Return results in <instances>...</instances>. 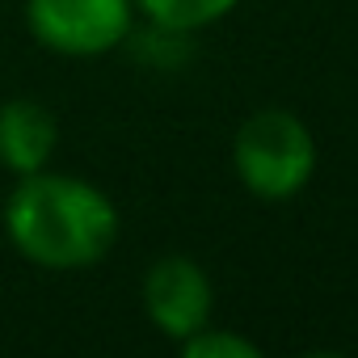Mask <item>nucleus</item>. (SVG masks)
<instances>
[{"instance_id":"39448f33","label":"nucleus","mask_w":358,"mask_h":358,"mask_svg":"<svg viewBox=\"0 0 358 358\" xmlns=\"http://www.w3.org/2000/svg\"><path fill=\"white\" fill-rule=\"evenodd\" d=\"M55 139H59V127L47 106L30 97H13L0 106V164L9 173L26 177V173L47 169Z\"/></svg>"},{"instance_id":"423d86ee","label":"nucleus","mask_w":358,"mask_h":358,"mask_svg":"<svg viewBox=\"0 0 358 358\" xmlns=\"http://www.w3.org/2000/svg\"><path fill=\"white\" fill-rule=\"evenodd\" d=\"M135 5H139V13H143L148 22H156V26L194 34V30H203V26L220 22V17H228L241 0H135Z\"/></svg>"},{"instance_id":"20e7f679","label":"nucleus","mask_w":358,"mask_h":358,"mask_svg":"<svg viewBox=\"0 0 358 358\" xmlns=\"http://www.w3.org/2000/svg\"><path fill=\"white\" fill-rule=\"evenodd\" d=\"M211 303H215V295H211L207 270L182 253L160 257L143 274V308H148L152 324L173 341H186L190 333L211 324Z\"/></svg>"},{"instance_id":"f257e3e1","label":"nucleus","mask_w":358,"mask_h":358,"mask_svg":"<svg viewBox=\"0 0 358 358\" xmlns=\"http://www.w3.org/2000/svg\"><path fill=\"white\" fill-rule=\"evenodd\" d=\"M5 232L13 249L43 270H85L114 249L118 211L93 182L38 169L9 194Z\"/></svg>"},{"instance_id":"7ed1b4c3","label":"nucleus","mask_w":358,"mask_h":358,"mask_svg":"<svg viewBox=\"0 0 358 358\" xmlns=\"http://www.w3.org/2000/svg\"><path fill=\"white\" fill-rule=\"evenodd\" d=\"M135 0H26L30 34L55 55H106L131 38Z\"/></svg>"},{"instance_id":"f03ea898","label":"nucleus","mask_w":358,"mask_h":358,"mask_svg":"<svg viewBox=\"0 0 358 358\" xmlns=\"http://www.w3.org/2000/svg\"><path fill=\"white\" fill-rule=\"evenodd\" d=\"M236 177L253 199L287 203L316 173V139L291 110H257L232 139Z\"/></svg>"},{"instance_id":"0eeeda50","label":"nucleus","mask_w":358,"mask_h":358,"mask_svg":"<svg viewBox=\"0 0 358 358\" xmlns=\"http://www.w3.org/2000/svg\"><path fill=\"white\" fill-rule=\"evenodd\" d=\"M182 354H186V358H257L262 350H257L249 337H241V333L203 324L199 333H190V337L182 341Z\"/></svg>"}]
</instances>
